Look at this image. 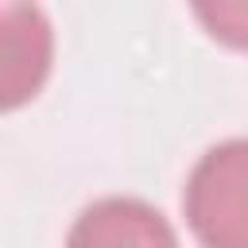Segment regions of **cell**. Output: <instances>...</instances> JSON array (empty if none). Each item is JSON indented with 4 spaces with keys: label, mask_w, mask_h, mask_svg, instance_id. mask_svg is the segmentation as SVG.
Masks as SVG:
<instances>
[{
    "label": "cell",
    "mask_w": 248,
    "mask_h": 248,
    "mask_svg": "<svg viewBox=\"0 0 248 248\" xmlns=\"http://www.w3.org/2000/svg\"><path fill=\"white\" fill-rule=\"evenodd\" d=\"M186 221L205 248H248V136L198 159L186 182Z\"/></svg>",
    "instance_id": "cell-1"
},
{
    "label": "cell",
    "mask_w": 248,
    "mask_h": 248,
    "mask_svg": "<svg viewBox=\"0 0 248 248\" xmlns=\"http://www.w3.org/2000/svg\"><path fill=\"white\" fill-rule=\"evenodd\" d=\"M198 19L209 27L213 39L248 50V4L244 0L240 4H202L198 8Z\"/></svg>",
    "instance_id": "cell-4"
},
{
    "label": "cell",
    "mask_w": 248,
    "mask_h": 248,
    "mask_svg": "<svg viewBox=\"0 0 248 248\" xmlns=\"http://www.w3.org/2000/svg\"><path fill=\"white\" fill-rule=\"evenodd\" d=\"M50 66V27L39 8L0 12V93L4 108L27 101Z\"/></svg>",
    "instance_id": "cell-3"
},
{
    "label": "cell",
    "mask_w": 248,
    "mask_h": 248,
    "mask_svg": "<svg viewBox=\"0 0 248 248\" xmlns=\"http://www.w3.org/2000/svg\"><path fill=\"white\" fill-rule=\"evenodd\" d=\"M66 248H178L167 217L140 198H101L81 209Z\"/></svg>",
    "instance_id": "cell-2"
}]
</instances>
